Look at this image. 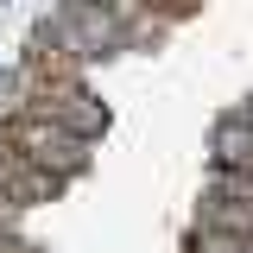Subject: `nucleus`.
Here are the masks:
<instances>
[{"mask_svg":"<svg viewBox=\"0 0 253 253\" xmlns=\"http://www.w3.org/2000/svg\"><path fill=\"white\" fill-rule=\"evenodd\" d=\"M0 133L13 139L38 171H51L57 184L83 177V171H89V158H95V139H83V133H70V126H57V121H44V114H6Z\"/></svg>","mask_w":253,"mask_h":253,"instance_id":"obj_1","label":"nucleus"},{"mask_svg":"<svg viewBox=\"0 0 253 253\" xmlns=\"http://www.w3.org/2000/svg\"><path fill=\"white\" fill-rule=\"evenodd\" d=\"M57 190H63V184L51 177V171H38V165L0 133V196H13L19 209H32V203H51Z\"/></svg>","mask_w":253,"mask_h":253,"instance_id":"obj_2","label":"nucleus"},{"mask_svg":"<svg viewBox=\"0 0 253 253\" xmlns=\"http://www.w3.org/2000/svg\"><path fill=\"white\" fill-rule=\"evenodd\" d=\"M209 165H221V171H253V121H247V108H228L209 126Z\"/></svg>","mask_w":253,"mask_h":253,"instance_id":"obj_3","label":"nucleus"},{"mask_svg":"<svg viewBox=\"0 0 253 253\" xmlns=\"http://www.w3.org/2000/svg\"><path fill=\"white\" fill-rule=\"evenodd\" d=\"M196 228H221V234H247L253 241V203H234V196H196Z\"/></svg>","mask_w":253,"mask_h":253,"instance_id":"obj_4","label":"nucleus"},{"mask_svg":"<svg viewBox=\"0 0 253 253\" xmlns=\"http://www.w3.org/2000/svg\"><path fill=\"white\" fill-rule=\"evenodd\" d=\"M203 190H209V196H234V203H253V171H221V165H209Z\"/></svg>","mask_w":253,"mask_h":253,"instance_id":"obj_5","label":"nucleus"},{"mask_svg":"<svg viewBox=\"0 0 253 253\" xmlns=\"http://www.w3.org/2000/svg\"><path fill=\"white\" fill-rule=\"evenodd\" d=\"M26 95H32V63H0V108L19 114Z\"/></svg>","mask_w":253,"mask_h":253,"instance_id":"obj_6","label":"nucleus"},{"mask_svg":"<svg viewBox=\"0 0 253 253\" xmlns=\"http://www.w3.org/2000/svg\"><path fill=\"white\" fill-rule=\"evenodd\" d=\"M190 253H253L247 234H221V228H190Z\"/></svg>","mask_w":253,"mask_h":253,"instance_id":"obj_7","label":"nucleus"},{"mask_svg":"<svg viewBox=\"0 0 253 253\" xmlns=\"http://www.w3.org/2000/svg\"><path fill=\"white\" fill-rule=\"evenodd\" d=\"M19 215H26V209H19L13 196H0V234H6V228H19Z\"/></svg>","mask_w":253,"mask_h":253,"instance_id":"obj_8","label":"nucleus"}]
</instances>
